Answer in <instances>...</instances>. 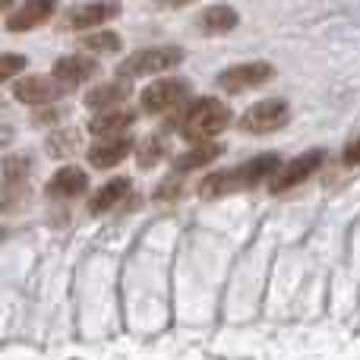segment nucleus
<instances>
[{
	"label": "nucleus",
	"instance_id": "4468645a",
	"mask_svg": "<svg viewBox=\"0 0 360 360\" xmlns=\"http://www.w3.org/2000/svg\"><path fill=\"white\" fill-rule=\"evenodd\" d=\"M237 25V10L228 4H215L209 6V10H202V16H199V29L205 32V35H224V32H231Z\"/></svg>",
	"mask_w": 360,
	"mask_h": 360
},
{
	"label": "nucleus",
	"instance_id": "6ab92c4d",
	"mask_svg": "<svg viewBox=\"0 0 360 360\" xmlns=\"http://www.w3.org/2000/svg\"><path fill=\"white\" fill-rule=\"evenodd\" d=\"M79 48L89 51V54H111V51L120 48V35H114V32H89V35L79 38Z\"/></svg>",
	"mask_w": 360,
	"mask_h": 360
},
{
	"label": "nucleus",
	"instance_id": "6e6552de",
	"mask_svg": "<svg viewBox=\"0 0 360 360\" xmlns=\"http://www.w3.org/2000/svg\"><path fill=\"white\" fill-rule=\"evenodd\" d=\"M243 186H253V180H250V171H247V165H240V168H231V171H218V174L202 177V184H199V196H202V199H218V196H228V193L243 190Z\"/></svg>",
	"mask_w": 360,
	"mask_h": 360
},
{
	"label": "nucleus",
	"instance_id": "f257e3e1",
	"mask_svg": "<svg viewBox=\"0 0 360 360\" xmlns=\"http://www.w3.org/2000/svg\"><path fill=\"white\" fill-rule=\"evenodd\" d=\"M228 124H231V108L218 98H199L196 105H190L186 111H180L168 120V127H180V133L193 146L218 136Z\"/></svg>",
	"mask_w": 360,
	"mask_h": 360
},
{
	"label": "nucleus",
	"instance_id": "9d476101",
	"mask_svg": "<svg viewBox=\"0 0 360 360\" xmlns=\"http://www.w3.org/2000/svg\"><path fill=\"white\" fill-rule=\"evenodd\" d=\"M57 10V0H25L10 19H6V29L10 32H29L35 25L48 22Z\"/></svg>",
	"mask_w": 360,
	"mask_h": 360
},
{
	"label": "nucleus",
	"instance_id": "39448f33",
	"mask_svg": "<svg viewBox=\"0 0 360 360\" xmlns=\"http://www.w3.org/2000/svg\"><path fill=\"white\" fill-rule=\"evenodd\" d=\"M186 98L184 79H158L143 89V111L146 114H168Z\"/></svg>",
	"mask_w": 360,
	"mask_h": 360
},
{
	"label": "nucleus",
	"instance_id": "a211bd4d",
	"mask_svg": "<svg viewBox=\"0 0 360 360\" xmlns=\"http://www.w3.org/2000/svg\"><path fill=\"white\" fill-rule=\"evenodd\" d=\"M133 124V114L130 111H108V114H98L92 117L89 130L101 139H114V136H124V130Z\"/></svg>",
	"mask_w": 360,
	"mask_h": 360
},
{
	"label": "nucleus",
	"instance_id": "423d86ee",
	"mask_svg": "<svg viewBox=\"0 0 360 360\" xmlns=\"http://www.w3.org/2000/svg\"><path fill=\"white\" fill-rule=\"evenodd\" d=\"M323 162H326V152H323V149H310V152H304V155H297L294 162H288L285 168H281L278 174L272 177L269 190H272V193H288L291 186L304 184V180L310 177Z\"/></svg>",
	"mask_w": 360,
	"mask_h": 360
},
{
	"label": "nucleus",
	"instance_id": "2eb2a0df",
	"mask_svg": "<svg viewBox=\"0 0 360 360\" xmlns=\"http://www.w3.org/2000/svg\"><path fill=\"white\" fill-rule=\"evenodd\" d=\"M127 193H130V180H127V177L108 180V184L101 186L98 193H92V199H89V215H101V212L114 209V205H117Z\"/></svg>",
	"mask_w": 360,
	"mask_h": 360
},
{
	"label": "nucleus",
	"instance_id": "a878e982",
	"mask_svg": "<svg viewBox=\"0 0 360 360\" xmlns=\"http://www.w3.org/2000/svg\"><path fill=\"white\" fill-rule=\"evenodd\" d=\"M165 6H186V4H193V0H162Z\"/></svg>",
	"mask_w": 360,
	"mask_h": 360
},
{
	"label": "nucleus",
	"instance_id": "f3484780",
	"mask_svg": "<svg viewBox=\"0 0 360 360\" xmlns=\"http://www.w3.org/2000/svg\"><path fill=\"white\" fill-rule=\"evenodd\" d=\"M221 152H224L221 143H196L193 149H186L184 155L177 158L174 168L180 171V174H184V171H193V168H205V165H212Z\"/></svg>",
	"mask_w": 360,
	"mask_h": 360
},
{
	"label": "nucleus",
	"instance_id": "20e7f679",
	"mask_svg": "<svg viewBox=\"0 0 360 360\" xmlns=\"http://www.w3.org/2000/svg\"><path fill=\"white\" fill-rule=\"evenodd\" d=\"M275 76V70L269 67L266 60H253V63H237V67H228L221 76H218V86L224 92H247V89H256L262 82H269Z\"/></svg>",
	"mask_w": 360,
	"mask_h": 360
},
{
	"label": "nucleus",
	"instance_id": "412c9836",
	"mask_svg": "<svg viewBox=\"0 0 360 360\" xmlns=\"http://www.w3.org/2000/svg\"><path fill=\"white\" fill-rule=\"evenodd\" d=\"M76 139H79V136H76V133L73 130H67V133H54V136H51L48 139V152H51V155H57V158H60V155H67V152H73L76 149Z\"/></svg>",
	"mask_w": 360,
	"mask_h": 360
},
{
	"label": "nucleus",
	"instance_id": "7ed1b4c3",
	"mask_svg": "<svg viewBox=\"0 0 360 360\" xmlns=\"http://www.w3.org/2000/svg\"><path fill=\"white\" fill-rule=\"evenodd\" d=\"M291 111L281 98H266V101H256L253 108H247L240 117V130L243 133H275L288 124Z\"/></svg>",
	"mask_w": 360,
	"mask_h": 360
},
{
	"label": "nucleus",
	"instance_id": "1a4fd4ad",
	"mask_svg": "<svg viewBox=\"0 0 360 360\" xmlns=\"http://www.w3.org/2000/svg\"><path fill=\"white\" fill-rule=\"evenodd\" d=\"M95 73H98V63H95V57H86V54H70L54 63V79L60 82L63 89L82 86V82H89Z\"/></svg>",
	"mask_w": 360,
	"mask_h": 360
},
{
	"label": "nucleus",
	"instance_id": "9b49d317",
	"mask_svg": "<svg viewBox=\"0 0 360 360\" xmlns=\"http://www.w3.org/2000/svg\"><path fill=\"white\" fill-rule=\"evenodd\" d=\"M120 16V4L117 0H95V4H82L70 13L67 25L70 29H95V25L108 22V19Z\"/></svg>",
	"mask_w": 360,
	"mask_h": 360
},
{
	"label": "nucleus",
	"instance_id": "dca6fc26",
	"mask_svg": "<svg viewBox=\"0 0 360 360\" xmlns=\"http://www.w3.org/2000/svg\"><path fill=\"white\" fill-rule=\"evenodd\" d=\"M127 95H130V89L124 86V82H108V86H98L92 89V92L86 95V105L92 108V111H117V105H124Z\"/></svg>",
	"mask_w": 360,
	"mask_h": 360
},
{
	"label": "nucleus",
	"instance_id": "bb28decb",
	"mask_svg": "<svg viewBox=\"0 0 360 360\" xmlns=\"http://www.w3.org/2000/svg\"><path fill=\"white\" fill-rule=\"evenodd\" d=\"M13 4H16V0H0V13H6V10H10V6Z\"/></svg>",
	"mask_w": 360,
	"mask_h": 360
},
{
	"label": "nucleus",
	"instance_id": "4be33fe9",
	"mask_svg": "<svg viewBox=\"0 0 360 360\" xmlns=\"http://www.w3.org/2000/svg\"><path fill=\"white\" fill-rule=\"evenodd\" d=\"M22 67H25L22 54H0V82H6L16 73H22Z\"/></svg>",
	"mask_w": 360,
	"mask_h": 360
},
{
	"label": "nucleus",
	"instance_id": "0eeeda50",
	"mask_svg": "<svg viewBox=\"0 0 360 360\" xmlns=\"http://www.w3.org/2000/svg\"><path fill=\"white\" fill-rule=\"evenodd\" d=\"M63 92H67V89H63L54 76H25V79H19L16 86H13V95H16V101H22V105H51V101H57Z\"/></svg>",
	"mask_w": 360,
	"mask_h": 360
},
{
	"label": "nucleus",
	"instance_id": "aec40b11",
	"mask_svg": "<svg viewBox=\"0 0 360 360\" xmlns=\"http://www.w3.org/2000/svg\"><path fill=\"white\" fill-rule=\"evenodd\" d=\"M29 155H10V158H4L0 162V180H4L6 186H13V184H22L25 174H29Z\"/></svg>",
	"mask_w": 360,
	"mask_h": 360
},
{
	"label": "nucleus",
	"instance_id": "f03ea898",
	"mask_svg": "<svg viewBox=\"0 0 360 360\" xmlns=\"http://www.w3.org/2000/svg\"><path fill=\"white\" fill-rule=\"evenodd\" d=\"M184 60V51L174 48V44H165V48H146L130 54L124 63H120V76H149V73H162V70H171Z\"/></svg>",
	"mask_w": 360,
	"mask_h": 360
},
{
	"label": "nucleus",
	"instance_id": "b1692460",
	"mask_svg": "<svg viewBox=\"0 0 360 360\" xmlns=\"http://www.w3.org/2000/svg\"><path fill=\"white\" fill-rule=\"evenodd\" d=\"M345 165H360V139H354V143L345 149Z\"/></svg>",
	"mask_w": 360,
	"mask_h": 360
},
{
	"label": "nucleus",
	"instance_id": "393cba45",
	"mask_svg": "<svg viewBox=\"0 0 360 360\" xmlns=\"http://www.w3.org/2000/svg\"><path fill=\"white\" fill-rule=\"evenodd\" d=\"M57 117H60L57 111H38L35 114V124H51V120H57Z\"/></svg>",
	"mask_w": 360,
	"mask_h": 360
},
{
	"label": "nucleus",
	"instance_id": "5701e85b",
	"mask_svg": "<svg viewBox=\"0 0 360 360\" xmlns=\"http://www.w3.org/2000/svg\"><path fill=\"white\" fill-rule=\"evenodd\" d=\"M158 155H162V143H158L155 136H149L139 146V168H152V165L158 162Z\"/></svg>",
	"mask_w": 360,
	"mask_h": 360
},
{
	"label": "nucleus",
	"instance_id": "ddd939ff",
	"mask_svg": "<svg viewBox=\"0 0 360 360\" xmlns=\"http://www.w3.org/2000/svg\"><path fill=\"white\" fill-rule=\"evenodd\" d=\"M86 190H89V174L82 168H76V165H67V168H60L54 177L48 180V196L51 199H73Z\"/></svg>",
	"mask_w": 360,
	"mask_h": 360
},
{
	"label": "nucleus",
	"instance_id": "f8f14e48",
	"mask_svg": "<svg viewBox=\"0 0 360 360\" xmlns=\"http://www.w3.org/2000/svg\"><path fill=\"white\" fill-rule=\"evenodd\" d=\"M133 149V139L130 136H114V139H101V143H95L92 149H89V165L98 171H108L114 168L117 162H124L127 155H130Z\"/></svg>",
	"mask_w": 360,
	"mask_h": 360
}]
</instances>
